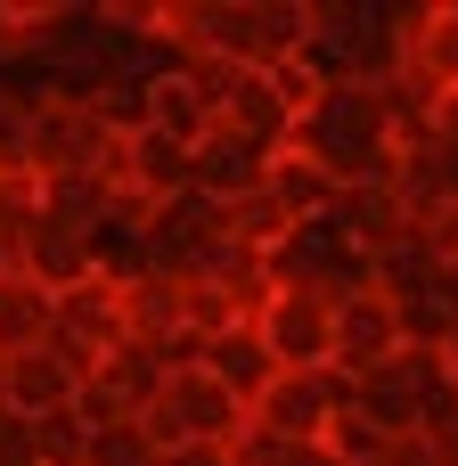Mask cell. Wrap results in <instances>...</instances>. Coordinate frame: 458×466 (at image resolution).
I'll list each match as a JSON object with an SVG mask.
<instances>
[{"mask_svg": "<svg viewBox=\"0 0 458 466\" xmlns=\"http://www.w3.org/2000/svg\"><path fill=\"white\" fill-rule=\"evenodd\" d=\"M287 147H303L336 188L393 180V106L377 82H320V98L303 106Z\"/></svg>", "mask_w": 458, "mask_h": 466, "instance_id": "cell-1", "label": "cell"}, {"mask_svg": "<svg viewBox=\"0 0 458 466\" xmlns=\"http://www.w3.org/2000/svg\"><path fill=\"white\" fill-rule=\"evenodd\" d=\"M238 426H246V410H238L205 369H172L164 393L139 410V434L156 442V459L180 451V442H238Z\"/></svg>", "mask_w": 458, "mask_h": 466, "instance_id": "cell-2", "label": "cell"}, {"mask_svg": "<svg viewBox=\"0 0 458 466\" xmlns=\"http://www.w3.org/2000/svg\"><path fill=\"white\" fill-rule=\"evenodd\" d=\"M107 156H115V131L98 123L90 98H74V90H41L33 98V180L107 172Z\"/></svg>", "mask_w": 458, "mask_h": 466, "instance_id": "cell-3", "label": "cell"}, {"mask_svg": "<svg viewBox=\"0 0 458 466\" xmlns=\"http://www.w3.org/2000/svg\"><path fill=\"white\" fill-rule=\"evenodd\" d=\"M254 336H262V352L279 360V377L328 369V352H336V303H328L320 287H270L262 311H254Z\"/></svg>", "mask_w": 458, "mask_h": 466, "instance_id": "cell-4", "label": "cell"}, {"mask_svg": "<svg viewBox=\"0 0 458 466\" xmlns=\"http://www.w3.org/2000/svg\"><path fill=\"white\" fill-rule=\"evenodd\" d=\"M336 410H344V377L336 369H303V377H270V393L246 410L270 442H328V426H336Z\"/></svg>", "mask_w": 458, "mask_h": 466, "instance_id": "cell-5", "label": "cell"}, {"mask_svg": "<svg viewBox=\"0 0 458 466\" xmlns=\"http://www.w3.org/2000/svg\"><path fill=\"white\" fill-rule=\"evenodd\" d=\"M328 238H336V246H352V254H369V262H385V254H402V246H410V205L393 197V180H361V188H344V197H336Z\"/></svg>", "mask_w": 458, "mask_h": 466, "instance_id": "cell-6", "label": "cell"}, {"mask_svg": "<svg viewBox=\"0 0 458 466\" xmlns=\"http://www.w3.org/2000/svg\"><path fill=\"white\" fill-rule=\"evenodd\" d=\"M213 131H229V139H246V147H270V156H279V147L295 139V106H287L279 74H270V66H246V74L229 82Z\"/></svg>", "mask_w": 458, "mask_h": 466, "instance_id": "cell-7", "label": "cell"}, {"mask_svg": "<svg viewBox=\"0 0 458 466\" xmlns=\"http://www.w3.org/2000/svg\"><path fill=\"white\" fill-rule=\"evenodd\" d=\"M393 352H402L393 303H385L377 287L344 295V303H336V352H328V369H336V377H369V369H385Z\"/></svg>", "mask_w": 458, "mask_h": 466, "instance_id": "cell-8", "label": "cell"}, {"mask_svg": "<svg viewBox=\"0 0 458 466\" xmlns=\"http://www.w3.org/2000/svg\"><path fill=\"white\" fill-rule=\"evenodd\" d=\"M8 270H25L33 287H49V295H66V287H82V279H98L90 270V238L82 229H57V221H25V238H16V254H8Z\"/></svg>", "mask_w": 458, "mask_h": 466, "instance_id": "cell-9", "label": "cell"}, {"mask_svg": "<svg viewBox=\"0 0 458 466\" xmlns=\"http://www.w3.org/2000/svg\"><path fill=\"white\" fill-rule=\"evenodd\" d=\"M262 164H270V147H246V139H229V131H205V139L188 147V188H197L205 205H238L246 188H262Z\"/></svg>", "mask_w": 458, "mask_h": 466, "instance_id": "cell-10", "label": "cell"}, {"mask_svg": "<svg viewBox=\"0 0 458 466\" xmlns=\"http://www.w3.org/2000/svg\"><path fill=\"white\" fill-rule=\"evenodd\" d=\"M197 369L238 401V410H254L262 393H270V377H279V360L262 352V336H254V319L246 328H221V336H205V352H197Z\"/></svg>", "mask_w": 458, "mask_h": 466, "instance_id": "cell-11", "label": "cell"}, {"mask_svg": "<svg viewBox=\"0 0 458 466\" xmlns=\"http://www.w3.org/2000/svg\"><path fill=\"white\" fill-rule=\"evenodd\" d=\"M393 16H402V66L451 98L458 90V0H443V8H393Z\"/></svg>", "mask_w": 458, "mask_h": 466, "instance_id": "cell-12", "label": "cell"}, {"mask_svg": "<svg viewBox=\"0 0 458 466\" xmlns=\"http://www.w3.org/2000/svg\"><path fill=\"white\" fill-rule=\"evenodd\" d=\"M262 197H270L295 229H311V221H328V213H336V197H344V188H336L303 147H279V156L262 164Z\"/></svg>", "mask_w": 458, "mask_h": 466, "instance_id": "cell-13", "label": "cell"}, {"mask_svg": "<svg viewBox=\"0 0 458 466\" xmlns=\"http://www.w3.org/2000/svg\"><path fill=\"white\" fill-rule=\"evenodd\" d=\"M57 336L90 344V352H115L123 344V287L115 279H82L57 295Z\"/></svg>", "mask_w": 458, "mask_h": 466, "instance_id": "cell-14", "label": "cell"}, {"mask_svg": "<svg viewBox=\"0 0 458 466\" xmlns=\"http://www.w3.org/2000/svg\"><path fill=\"white\" fill-rule=\"evenodd\" d=\"M74 369L49 352V344H33V352H16L8 360V410L16 418H57V410H74Z\"/></svg>", "mask_w": 458, "mask_h": 466, "instance_id": "cell-15", "label": "cell"}, {"mask_svg": "<svg viewBox=\"0 0 458 466\" xmlns=\"http://www.w3.org/2000/svg\"><path fill=\"white\" fill-rule=\"evenodd\" d=\"M49 328H57V295H49V287H33L25 270H0V360L33 352Z\"/></svg>", "mask_w": 458, "mask_h": 466, "instance_id": "cell-16", "label": "cell"}, {"mask_svg": "<svg viewBox=\"0 0 458 466\" xmlns=\"http://www.w3.org/2000/svg\"><path fill=\"white\" fill-rule=\"evenodd\" d=\"M139 106H148V131H164L172 147H197L205 131H213V115L188 98V82L172 74V66H156V74H139Z\"/></svg>", "mask_w": 458, "mask_h": 466, "instance_id": "cell-17", "label": "cell"}, {"mask_svg": "<svg viewBox=\"0 0 458 466\" xmlns=\"http://www.w3.org/2000/svg\"><path fill=\"white\" fill-rule=\"evenodd\" d=\"M418 442L434 451V466H458V393H451V385L426 393V410H418Z\"/></svg>", "mask_w": 458, "mask_h": 466, "instance_id": "cell-18", "label": "cell"}, {"mask_svg": "<svg viewBox=\"0 0 458 466\" xmlns=\"http://www.w3.org/2000/svg\"><path fill=\"white\" fill-rule=\"evenodd\" d=\"M33 442H41V466H82V459H90V426H82L74 410L33 418Z\"/></svg>", "mask_w": 458, "mask_h": 466, "instance_id": "cell-19", "label": "cell"}, {"mask_svg": "<svg viewBox=\"0 0 458 466\" xmlns=\"http://www.w3.org/2000/svg\"><path fill=\"white\" fill-rule=\"evenodd\" d=\"M82 466H164V459H156V442L139 434V418H123V426L90 434V459Z\"/></svg>", "mask_w": 458, "mask_h": 466, "instance_id": "cell-20", "label": "cell"}, {"mask_svg": "<svg viewBox=\"0 0 458 466\" xmlns=\"http://www.w3.org/2000/svg\"><path fill=\"white\" fill-rule=\"evenodd\" d=\"M328 451H336V466H377V459H385V434H369L352 410H336V426H328Z\"/></svg>", "mask_w": 458, "mask_h": 466, "instance_id": "cell-21", "label": "cell"}, {"mask_svg": "<svg viewBox=\"0 0 458 466\" xmlns=\"http://www.w3.org/2000/svg\"><path fill=\"white\" fill-rule=\"evenodd\" d=\"M0 466H41L33 418H16V410H0Z\"/></svg>", "mask_w": 458, "mask_h": 466, "instance_id": "cell-22", "label": "cell"}, {"mask_svg": "<svg viewBox=\"0 0 458 466\" xmlns=\"http://www.w3.org/2000/svg\"><path fill=\"white\" fill-rule=\"evenodd\" d=\"M164 466H229V442H180L164 451Z\"/></svg>", "mask_w": 458, "mask_h": 466, "instance_id": "cell-23", "label": "cell"}, {"mask_svg": "<svg viewBox=\"0 0 458 466\" xmlns=\"http://www.w3.org/2000/svg\"><path fill=\"white\" fill-rule=\"evenodd\" d=\"M377 466H434V451L418 442V434H402V442H385V459Z\"/></svg>", "mask_w": 458, "mask_h": 466, "instance_id": "cell-24", "label": "cell"}, {"mask_svg": "<svg viewBox=\"0 0 458 466\" xmlns=\"http://www.w3.org/2000/svg\"><path fill=\"white\" fill-rule=\"evenodd\" d=\"M279 466H336V451H328V442H295Z\"/></svg>", "mask_w": 458, "mask_h": 466, "instance_id": "cell-25", "label": "cell"}, {"mask_svg": "<svg viewBox=\"0 0 458 466\" xmlns=\"http://www.w3.org/2000/svg\"><path fill=\"white\" fill-rule=\"evenodd\" d=\"M0 410H8V360H0Z\"/></svg>", "mask_w": 458, "mask_h": 466, "instance_id": "cell-26", "label": "cell"}, {"mask_svg": "<svg viewBox=\"0 0 458 466\" xmlns=\"http://www.w3.org/2000/svg\"><path fill=\"white\" fill-rule=\"evenodd\" d=\"M0 270H8V246H0Z\"/></svg>", "mask_w": 458, "mask_h": 466, "instance_id": "cell-27", "label": "cell"}]
</instances>
